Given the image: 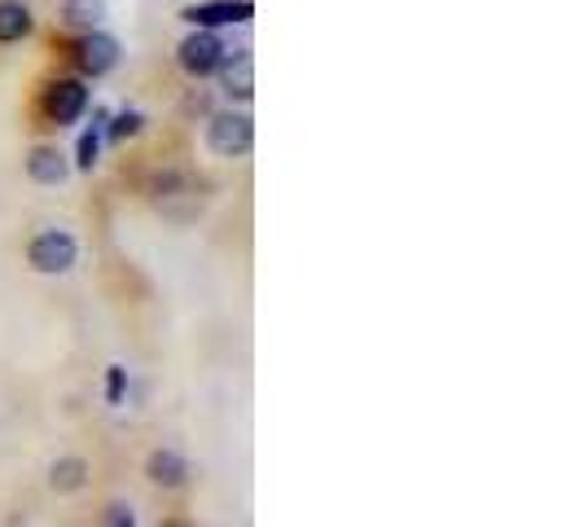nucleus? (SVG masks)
<instances>
[{
  "instance_id": "f257e3e1",
  "label": "nucleus",
  "mask_w": 584,
  "mask_h": 527,
  "mask_svg": "<svg viewBox=\"0 0 584 527\" xmlns=\"http://www.w3.org/2000/svg\"><path fill=\"white\" fill-rule=\"evenodd\" d=\"M207 146L220 158H242L255 146V119L246 110H216L207 119Z\"/></svg>"
},
{
  "instance_id": "f03ea898",
  "label": "nucleus",
  "mask_w": 584,
  "mask_h": 527,
  "mask_svg": "<svg viewBox=\"0 0 584 527\" xmlns=\"http://www.w3.org/2000/svg\"><path fill=\"white\" fill-rule=\"evenodd\" d=\"M75 260H79V246H75V237L67 228H45V233H36L31 246H27V264H31L36 273H45V277L71 273Z\"/></svg>"
},
{
  "instance_id": "7ed1b4c3",
  "label": "nucleus",
  "mask_w": 584,
  "mask_h": 527,
  "mask_svg": "<svg viewBox=\"0 0 584 527\" xmlns=\"http://www.w3.org/2000/svg\"><path fill=\"white\" fill-rule=\"evenodd\" d=\"M71 62H75V71H79V76H88V79L110 76V71L119 67V40H115V36H106L101 27H97V31H84V36L75 40Z\"/></svg>"
},
{
  "instance_id": "20e7f679",
  "label": "nucleus",
  "mask_w": 584,
  "mask_h": 527,
  "mask_svg": "<svg viewBox=\"0 0 584 527\" xmlns=\"http://www.w3.org/2000/svg\"><path fill=\"white\" fill-rule=\"evenodd\" d=\"M220 58H224V40H220L216 31H203V27H194V31L181 40V49H176V67L189 79L216 76Z\"/></svg>"
},
{
  "instance_id": "39448f33",
  "label": "nucleus",
  "mask_w": 584,
  "mask_h": 527,
  "mask_svg": "<svg viewBox=\"0 0 584 527\" xmlns=\"http://www.w3.org/2000/svg\"><path fill=\"white\" fill-rule=\"evenodd\" d=\"M88 84L84 79H53L49 88H45V115H49V124H58V128H71L75 119H84V110H88Z\"/></svg>"
},
{
  "instance_id": "423d86ee",
  "label": "nucleus",
  "mask_w": 584,
  "mask_h": 527,
  "mask_svg": "<svg viewBox=\"0 0 584 527\" xmlns=\"http://www.w3.org/2000/svg\"><path fill=\"white\" fill-rule=\"evenodd\" d=\"M181 18H185L189 27L220 31V27H233V22H251V18H255V4H251V0H198V4H185Z\"/></svg>"
},
{
  "instance_id": "0eeeda50",
  "label": "nucleus",
  "mask_w": 584,
  "mask_h": 527,
  "mask_svg": "<svg viewBox=\"0 0 584 527\" xmlns=\"http://www.w3.org/2000/svg\"><path fill=\"white\" fill-rule=\"evenodd\" d=\"M216 76L228 101H251L255 97V58H251V49H224Z\"/></svg>"
},
{
  "instance_id": "6e6552de",
  "label": "nucleus",
  "mask_w": 584,
  "mask_h": 527,
  "mask_svg": "<svg viewBox=\"0 0 584 527\" xmlns=\"http://www.w3.org/2000/svg\"><path fill=\"white\" fill-rule=\"evenodd\" d=\"M27 176L36 185H62L71 176V163H67V154L58 150V146H36L31 158H27Z\"/></svg>"
},
{
  "instance_id": "1a4fd4ad",
  "label": "nucleus",
  "mask_w": 584,
  "mask_h": 527,
  "mask_svg": "<svg viewBox=\"0 0 584 527\" xmlns=\"http://www.w3.org/2000/svg\"><path fill=\"white\" fill-rule=\"evenodd\" d=\"M36 31V13L22 0H0V45H18Z\"/></svg>"
},
{
  "instance_id": "9d476101",
  "label": "nucleus",
  "mask_w": 584,
  "mask_h": 527,
  "mask_svg": "<svg viewBox=\"0 0 584 527\" xmlns=\"http://www.w3.org/2000/svg\"><path fill=\"white\" fill-rule=\"evenodd\" d=\"M146 475L158 484V488H181V484H185V475H189V466H185V457H181V452L158 449V452H149Z\"/></svg>"
},
{
  "instance_id": "9b49d317",
  "label": "nucleus",
  "mask_w": 584,
  "mask_h": 527,
  "mask_svg": "<svg viewBox=\"0 0 584 527\" xmlns=\"http://www.w3.org/2000/svg\"><path fill=\"white\" fill-rule=\"evenodd\" d=\"M106 119H110V110H93V128H84V137H79V146H75V167L79 172H93L97 167V158H101V137H106Z\"/></svg>"
},
{
  "instance_id": "f8f14e48",
  "label": "nucleus",
  "mask_w": 584,
  "mask_h": 527,
  "mask_svg": "<svg viewBox=\"0 0 584 527\" xmlns=\"http://www.w3.org/2000/svg\"><path fill=\"white\" fill-rule=\"evenodd\" d=\"M106 13H110L106 0H62V18L79 31H97L106 22Z\"/></svg>"
},
{
  "instance_id": "ddd939ff",
  "label": "nucleus",
  "mask_w": 584,
  "mask_h": 527,
  "mask_svg": "<svg viewBox=\"0 0 584 527\" xmlns=\"http://www.w3.org/2000/svg\"><path fill=\"white\" fill-rule=\"evenodd\" d=\"M84 479H88V461H84V457H62V461H53V470H49L53 492H75V488H84Z\"/></svg>"
},
{
  "instance_id": "4468645a",
  "label": "nucleus",
  "mask_w": 584,
  "mask_h": 527,
  "mask_svg": "<svg viewBox=\"0 0 584 527\" xmlns=\"http://www.w3.org/2000/svg\"><path fill=\"white\" fill-rule=\"evenodd\" d=\"M142 128H146V115H142V110H119L115 119H106V141H115V146H119V141H133Z\"/></svg>"
},
{
  "instance_id": "2eb2a0df",
  "label": "nucleus",
  "mask_w": 584,
  "mask_h": 527,
  "mask_svg": "<svg viewBox=\"0 0 584 527\" xmlns=\"http://www.w3.org/2000/svg\"><path fill=\"white\" fill-rule=\"evenodd\" d=\"M124 382H128V370H124V365H110V378H106V400H110V404H124Z\"/></svg>"
},
{
  "instance_id": "dca6fc26",
  "label": "nucleus",
  "mask_w": 584,
  "mask_h": 527,
  "mask_svg": "<svg viewBox=\"0 0 584 527\" xmlns=\"http://www.w3.org/2000/svg\"><path fill=\"white\" fill-rule=\"evenodd\" d=\"M110 527H137L133 524V510L128 506H110Z\"/></svg>"
},
{
  "instance_id": "f3484780",
  "label": "nucleus",
  "mask_w": 584,
  "mask_h": 527,
  "mask_svg": "<svg viewBox=\"0 0 584 527\" xmlns=\"http://www.w3.org/2000/svg\"><path fill=\"white\" fill-rule=\"evenodd\" d=\"M158 527H189L185 519H167V524H158Z\"/></svg>"
}]
</instances>
